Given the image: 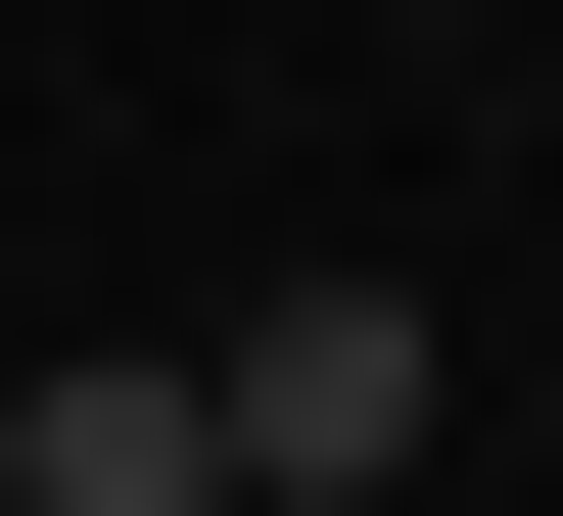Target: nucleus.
Returning <instances> with one entry per match:
<instances>
[{
  "label": "nucleus",
  "mask_w": 563,
  "mask_h": 516,
  "mask_svg": "<svg viewBox=\"0 0 563 516\" xmlns=\"http://www.w3.org/2000/svg\"><path fill=\"white\" fill-rule=\"evenodd\" d=\"M0 516H235V376H141V329H95V376L0 422Z\"/></svg>",
  "instance_id": "nucleus-2"
},
{
  "label": "nucleus",
  "mask_w": 563,
  "mask_h": 516,
  "mask_svg": "<svg viewBox=\"0 0 563 516\" xmlns=\"http://www.w3.org/2000/svg\"><path fill=\"white\" fill-rule=\"evenodd\" d=\"M188 376H235V516H376L422 470V282H235Z\"/></svg>",
  "instance_id": "nucleus-1"
}]
</instances>
